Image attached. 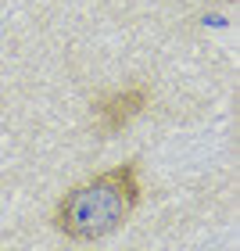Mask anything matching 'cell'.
Instances as JSON below:
<instances>
[{
    "label": "cell",
    "instance_id": "1",
    "mask_svg": "<svg viewBox=\"0 0 240 251\" xmlns=\"http://www.w3.org/2000/svg\"><path fill=\"white\" fill-rule=\"evenodd\" d=\"M136 204H140L136 162H122L65 190V198L54 208V230L65 233L68 241H100L129 219Z\"/></svg>",
    "mask_w": 240,
    "mask_h": 251
},
{
    "label": "cell",
    "instance_id": "2",
    "mask_svg": "<svg viewBox=\"0 0 240 251\" xmlns=\"http://www.w3.org/2000/svg\"><path fill=\"white\" fill-rule=\"evenodd\" d=\"M147 108V90L144 86H133V90H122V94H111L97 104V122L104 133H119L125 129L140 111Z\"/></svg>",
    "mask_w": 240,
    "mask_h": 251
}]
</instances>
